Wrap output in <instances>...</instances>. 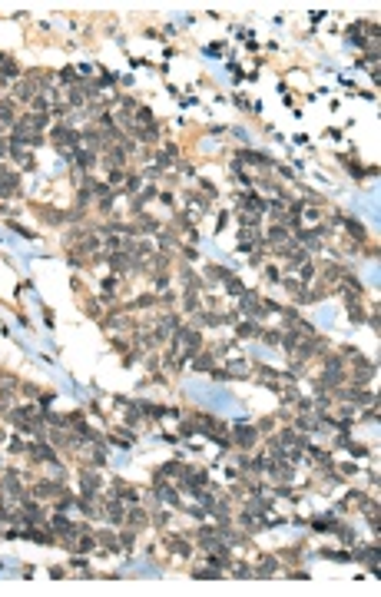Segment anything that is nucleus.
I'll list each match as a JSON object with an SVG mask.
<instances>
[{"mask_svg": "<svg viewBox=\"0 0 381 597\" xmlns=\"http://www.w3.org/2000/svg\"><path fill=\"white\" fill-rule=\"evenodd\" d=\"M17 96H20V100H30V96H33V87H30V83H20Z\"/></svg>", "mask_w": 381, "mask_h": 597, "instance_id": "f257e3e1", "label": "nucleus"}, {"mask_svg": "<svg viewBox=\"0 0 381 597\" xmlns=\"http://www.w3.org/2000/svg\"><path fill=\"white\" fill-rule=\"evenodd\" d=\"M0 119H4V123H10V119H13V110H10V103H0Z\"/></svg>", "mask_w": 381, "mask_h": 597, "instance_id": "f03ea898", "label": "nucleus"}]
</instances>
